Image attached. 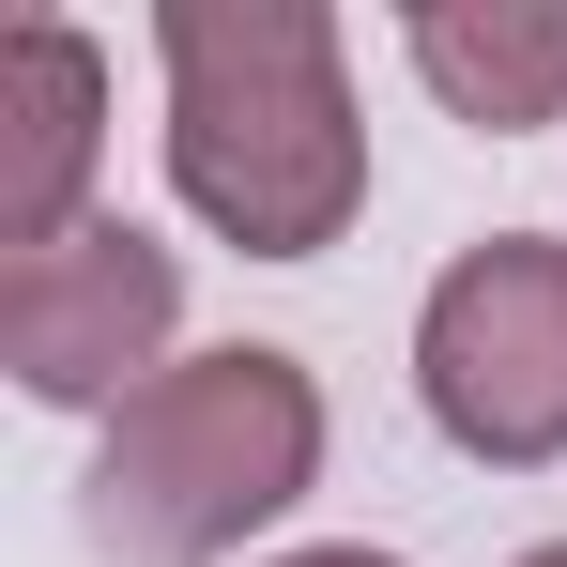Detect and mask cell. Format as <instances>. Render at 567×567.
I'll return each instance as SVG.
<instances>
[{
	"label": "cell",
	"instance_id": "cell-1",
	"mask_svg": "<svg viewBox=\"0 0 567 567\" xmlns=\"http://www.w3.org/2000/svg\"><path fill=\"white\" fill-rule=\"evenodd\" d=\"M169 185L246 261H322L369 199V123L322 0H169Z\"/></svg>",
	"mask_w": 567,
	"mask_h": 567
},
{
	"label": "cell",
	"instance_id": "cell-2",
	"mask_svg": "<svg viewBox=\"0 0 567 567\" xmlns=\"http://www.w3.org/2000/svg\"><path fill=\"white\" fill-rule=\"evenodd\" d=\"M307 475H322V383H307V353H277V338L169 353L93 445V553L230 567L261 522L307 506Z\"/></svg>",
	"mask_w": 567,
	"mask_h": 567
},
{
	"label": "cell",
	"instance_id": "cell-3",
	"mask_svg": "<svg viewBox=\"0 0 567 567\" xmlns=\"http://www.w3.org/2000/svg\"><path fill=\"white\" fill-rule=\"evenodd\" d=\"M414 399L491 475L567 461V246L553 230H491V246H461L430 277V307H414Z\"/></svg>",
	"mask_w": 567,
	"mask_h": 567
},
{
	"label": "cell",
	"instance_id": "cell-4",
	"mask_svg": "<svg viewBox=\"0 0 567 567\" xmlns=\"http://www.w3.org/2000/svg\"><path fill=\"white\" fill-rule=\"evenodd\" d=\"M169 322H185V261L138 215H78L62 246L0 261V369L62 414H123L169 369Z\"/></svg>",
	"mask_w": 567,
	"mask_h": 567
},
{
	"label": "cell",
	"instance_id": "cell-5",
	"mask_svg": "<svg viewBox=\"0 0 567 567\" xmlns=\"http://www.w3.org/2000/svg\"><path fill=\"white\" fill-rule=\"evenodd\" d=\"M93 154H107V47L31 16L0 47V246H62L93 215Z\"/></svg>",
	"mask_w": 567,
	"mask_h": 567
},
{
	"label": "cell",
	"instance_id": "cell-6",
	"mask_svg": "<svg viewBox=\"0 0 567 567\" xmlns=\"http://www.w3.org/2000/svg\"><path fill=\"white\" fill-rule=\"evenodd\" d=\"M399 47H414V78L461 107V123H491V138L567 123V16H522V0H430Z\"/></svg>",
	"mask_w": 567,
	"mask_h": 567
},
{
	"label": "cell",
	"instance_id": "cell-7",
	"mask_svg": "<svg viewBox=\"0 0 567 567\" xmlns=\"http://www.w3.org/2000/svg\"><path fill=\"white\" fill-rule=\"evenodd\" d=\"M277 567H399V553H369V537H322V553H277Z\"/></svg>",
	"mask_w": 567,
	"mask_h": 567
},
{
	"label": "cell",
	"instance_id": "cell-8",
	"mask_svg": "<svg viewBox=\"0 0 567 567\" xmlns=\"http://www.w3.org/2000/svg\"><path fill=\"white\" fill-rule=\"evenodd\" d=\"M522 567H567V537H553V553H522Z\"/></svg>",
	"mask_w": 567,
	"mask_h": 567
}]
</instances>
